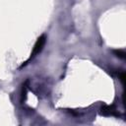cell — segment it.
I'll list each match as a JSON object with an SVG mask.
<instances>
[{
	"label": "cell",
	"instance_id": "1",
	"mask_svg": "<svg viewBox=\"0 0 126 126\" xmlns=\"http://www.w3.org/2000/svg\"><path fill=\"white\" fill-rule=\"evenodd\" d=\"M44 43H45V35H41V36L36 40V42H35V44H34V47H33V49H32L31 58L33 57V56H35L36 54H38V53L41 51V49H42Z\"/></svg>",
	"mask_w": 126,
	"mask_h": 126
},
{
	"label": "cell",
	"instance_id": "2",
	"mask_svg": "<svg viewBox=\"0 0 126 126\" xmlns=\"http://www.w3.org/2000/svg\"><path fill=\"white\" fill-rule=\"evenodd\" d=\"M115 53H116V54H119V55H117V56H119L120 58H124V57H125V52H124V51H121V50H118V51H117V50H116Z\"/></svg>",
	"mask_w": 126,
	"mask_h": 126
}]
</instances>
